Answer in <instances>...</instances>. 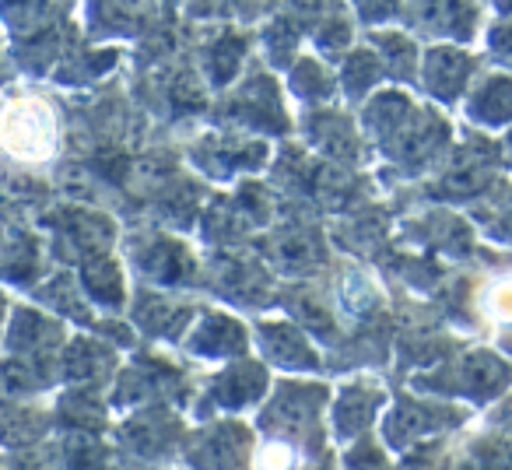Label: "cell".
<instances>
[{"label": "cell", "instance_id": "cell-1", "mask_svg": "<svg viewBox=\"0 0 512 470\" xmlns=\"http://www.w3.org/2000/svg\"><path fill=\"white\" fill-rule=\"evenodd\" d=\"M495 313L498 316H512V285H502L495 292Z\"/></svg>", "mask_w": 512, "mask_h": 470}]
</instances>
